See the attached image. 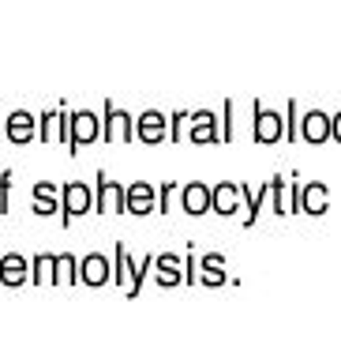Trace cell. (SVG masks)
Segmentation results:
<instances>
[{"instance_id": "484cf974", "label": "cell", "mask_w": 341, "mask_h": 361, "mask_svg": "<svg viewBox=\"0 0 341 361\" xmlns=\"http://www.w3.org/2000/svg\"><path fill=\"white\" fill-rule=\"evenodd\" d=\"M330 140H337V143H341V109L330 117Z\"/></svg>"}, {"instance_id": "d6986e66", "label": "cell", "mask_w": 341, "mask_h": 361, "mask_svg": "<svg viewBox=\"0 0 341 361\" xmlns=\"http://www.w3.org/2000/svg\"><path fill=\"white\" fill-rule=\"evenodd\" d=\"M285 188H289V180H281V177H270L266 180V200H270V207H274V214H289Z\"/></svg>"}, {"instance_id": "ba28073f", "label": "cell", "mask_w": 341, "mask_h": 361, "mask_svg": "<svg viewBox=\"0 0 341 361\" xmlns=\"http://www.w3.org/2000/svg\"><path fill=\"white\" fill-rule=\"evenodd\" d=\"M180 203H184L188 214H207L210 211V185H202V180H188L184 188H180Z\"/></svg>"}, {"instance_id": "3957f363", "label": "cell", "mask_w": 341, "mask_h": 361, "mask_svg": "<svg viewBox=\"0 0 341 361\" xmlns=\"http://www.w3.org/2000/svg\"><path fill=\"white\" fill-rule=\"evenodd\" d=\"M124 211H131V214L157 211V192H154L150 180H135V185L124 188Z\"/></svg>"}, {"instance_id": "4fadbf2b", "label": "cell", "mask_w": 341, "mask_h": 361, "mask_svg": "<svg viewBox=\"0 0 341 361\" xmlns=\"http://www.w3.org/2000/svg\"><path fill=\"white\" fill-rule=\"evenodd\" d=\"M135 140V121L128 117V113H120V109H112L105 106V140Z\"/></svg>"}, {"instance_id": "4316f807", "label": "cell", "mask_w": 341, "mask_h": 361, "mask_svg": "<svg viewBox=\"0 0 341 361\" xmlns=\"http://www.w3.org/2000/svg\"><path fill=\"white\" fill-rule=\"evenodd\" d=\"M0 207H8V173L0 177Z\"/></svg>"}, {"instance_id": "52a82bcc", "label": "cell", "mask_w": 341, "mask_h": 361, "mask_svg": "<svg viewBox=\"0 0 341 361\" xmlns=\"http://www.w3.org/2000/svg\"><path fill=\"white\" fill-rule=\"evenodd\" d=\"M169 135V124L165 117L157 109H146L139 121H135V140H143V143H162Z\"/></svg>"}, {"instance_id": "e0dca14e", "label": "cell", "mask_w": 341, "mask_h": 361, "mask_svg": "<svg viewBox=\"0 0 341 361\" xmlns=\"http://www.w3.org/2000/svg\"><path fill=\"white\" fill-rule=\"evenodd\" d=\"M240 200H247V207H244V226H255L259 211L266 207V180H263V185H259L255 192H247V188L240 185Z\"/></svg>"}, {"instance_id": "7c38bea8", "label": "cell", "mask_w": 341, "mask_h": 361, "mask_svg": "<svg viewBox=\"0 0 341 361\" xmlns=\"http://www.w3.org/2000/svg\"><path fill=\"white\" fill-rule=\"evenodd\" d=\"M67 128H72V147H83L98 135V117L94 113H72V117H67Z\"/></svg>"}, {"instance_id": "7a4b0ae2", "label": "cell", "mask_w": 341, "mask_h": 361, "mask_svg": "<svg viewBox=\"0 0 341 361\" xmlns=\"http://www.w3.org/2000/svg\"><path fill=\"white\" fill-rule=\"evenodd\" d=\"M210 211L221 214V219H233L240 211V185L236 180H218L210 185Z\"/></svg>"}, {"instance_id": "5bb4252c", "label": "cell", "mask_w": 341, "mask_h": 361, "mask_svg": "<svg viewBox=\"0 0 341 361\" xmlns=\"http://www.w3.org/2000/svg\"><path fill=\"white\" fill-rule=\"evenodd\" d=\"M98 211H124V188L117 185V180H105L98 177Z\"/></svg>"}, {"instance_id": "9a60e30c", "label": "cell", "mask_w": 341, "mask_h": 361, "mask_svg": "<svg viewBox=\"0 0 341 361\" xmlns=\"http://www.w3.org/2000/svg\"><path fill=\"white\" fill-rule=\"evenodd\" d=\"M75 279H83V282H90V286H101V282L109 279V259L105 256H86L83 264H79V275Z\"/></svg>"}, {"instance_id": "30bf717a", "label": "cell", "mask_w": 341, "mask_h": 361, "mask_svg": "<svg viewBox=\"0 0 341 361\" xmlns=\"http://www.w3.org/2000/svg\"><path fill=\"white\" fill-rule=\"evenodd\" d=\"M90 203H94V192H90L83 180H72V185H64V219L86 214Z\"/></svg>"}, {"instance_id": "8fae6325", "label": "cell", "mask_w": 341, "mask_h": 361, "mask_svg": "<svg viewBox=\"0 0 341 361\" xmlns=\"http://www.w3.org/2000/svg\"><path fill=\"white\" fill-rule=\"evenodd\" d=\"M154 267H157V282H162V286H180V282H184V259L176 252L154 256Z\"/></svg>"}, {"instance_id": "8992f818", "label": "cell", "mask_w": 341, "mask_h": 361, "mask_svg": "<svg viewBox=\"0 0 341 361\" xmlns=\"http://www.w3.org/2000/svg\"><path fill=\"white\" fill-rule=\"evenodd\" d=\"M188 121H191V140L195 143H221V124L210 109L188 113Z\"/></svg>"}, {"instance_id": "44dd1931", "label": "cell", "mask_w": 341, "mask_h": 361, "mask_svg": "<svg viewBox=\"0 0 341 361\" xmlns=\"http://www.w3.org/2000/svg\"><path fill=\"white\" fill-rule=\"evenodd\" d=\"M233 109H236V102L225 98V102H221V121H218V124H221V143L233 140Z\"/></svg>"}, {"instance_id": "ac0fdd59", "label": "cell", "mask_w": 341, "mask_h": 361, "mask_svg": "<svg viewBox=\"0 0 341 361\" xmlns=\"http://www.w3.org/2000/svg\"><path fill=\"white\" fill-rule=\"evenodd\" d=\"M0 279L8 282V286H19L22 279H27V259H22L19 252H11L0 259Z\"/></svg>"}, {"instance_id": "7402d4cb", "label": "cell", "mask_w": 341, "mask_h": 361, "mask_svg": "<svg viewBox=\"0 0 341 361\" xmlns=\"http://www.w3.org/2000/svg\"><path fill=\"white\" fill-rule=\"evenodd\" d=\"M281 121H285V140H289V143H297V128H300V124H297V98H289L285 117H281Z\"/></svg>"}, {"instance_id": "277c9868", "label": "cell", "mask_w": 341, "mask_h": 361, "mask_svg": "<svg viewBox=\"0 0 341 361\" xmlns=\"http://www.w3.org/2000/svg\"><path fill=\"white\" fill-rule=\"evenodd\" d=\"M297 124H300L297 132H300V140H304V143H326V140H330V113L308 109Z\"/></svg>"}, {"instance_id": "2e32d148", "label": "cell", "mask_w": 341, "mask_h": 361, "mask_svg": "<svg viewBox=\"0 0 341 361\" xmlns=\"http://www.w3.org/2000/svg\"><path fill=\"white\" fill-rule=\"evenodd\" d=\"M30 135H34V117H30V113L27 109L11 113V117H8V140L11 143H27Z\"/></svg>"}, {"instance_id": "603a6c76", "label": "cell", "mask_w": 341, "mask_h": 361, "mask_svg": "<svg viewBox=\"0 0 341 361\" xmlns=\"http://www.w3.org/2000/svg\"><path fill=\"white\" fill-rule=\"evenodd\" d=\"M56 267V256H38V259H34V279H49V271Z\"/></svg>"}, {"instance_id": "ffe728a7", "label": "cell", "mask_w": 341, "mask_h": 361, "mask_svg": "<svg viewBox=\"0 0 341 361\" xmlns=\"http://www.w3.org/2000/svg\"><path fill=\"white\" fill-rule=\"evenodd\" d=\"M34 196H38V214H53L56 211V188L53 185H38Z\"/></svg>"}, {"instance_id": "5b68a950", "label": "cell", "mask_w": 341, "mask_h": 361, "mask_svg": "<svg viewBox=\"0 0 341 361\" xmlns=\"http://www.w3.org/2000/svg\"><path fill=\"white\" fill-rule=\"evenodd\" d=\"M326 207H330V188L323 180H304L300 185V211L319 219V214H326Z\"/></svg>"}, {"instance_id": "d4e9b609", "label": "cell", "mask_w": 341, "mask_h": 361, "mask_svg": "<svg viewBox=\"0 0 341 361\" xmlns=\"http://www.w3.org/2000/svg\"><path fill=\"white\" fill-rule=\"evenodd\" d=\"M184 282H199V275H195V256H184Z\"/></svg>"}, {"instance_id": "6da1fadb", "label": "cell", "mask_w": 341, "mask_h": 361, "mask_svg": "<svg viewBox=\"0 0 341 361\" xmlns=\"http://www.w3.org/2000/svg\"><path fill=\"white\" fill-rule=\"evenodd\" d=\"M252 117H255V128H252V140L255 143H278L281 135H285V121H281V113L274 109H263V102H252Z\"/></svg>"}, {"instance_id": "cb8c5ba5", "label": "cell", "mask_w": 341, "mask_h": 361, "mask_svg": "<svg viewBox=\"0 0 341 361\" xmlns=\"http://www.w3.org/2000/svg\"><path fill=\"white\" fill-rule=\"evenodd\" d=\"M173 192H176V180H165L162 192H157V211H169V200H173Z\"/></svg>"}, {"instance_id": "9c48e42d", "label": "cell", "mask_w": 341, "mask_h": 361, "mask_svg": "<svg viewBox=\"0 0 341 361\" xmlns=\"http://www.w3.org/2000/svg\"><path fill=\"white\" fill-rule=\"evenodd\" d=\"M195 275H199V282L202 286H225L229 282V275H225V256L221 252H207L202 259H195Z\"/></svg>"}]
</instances>
